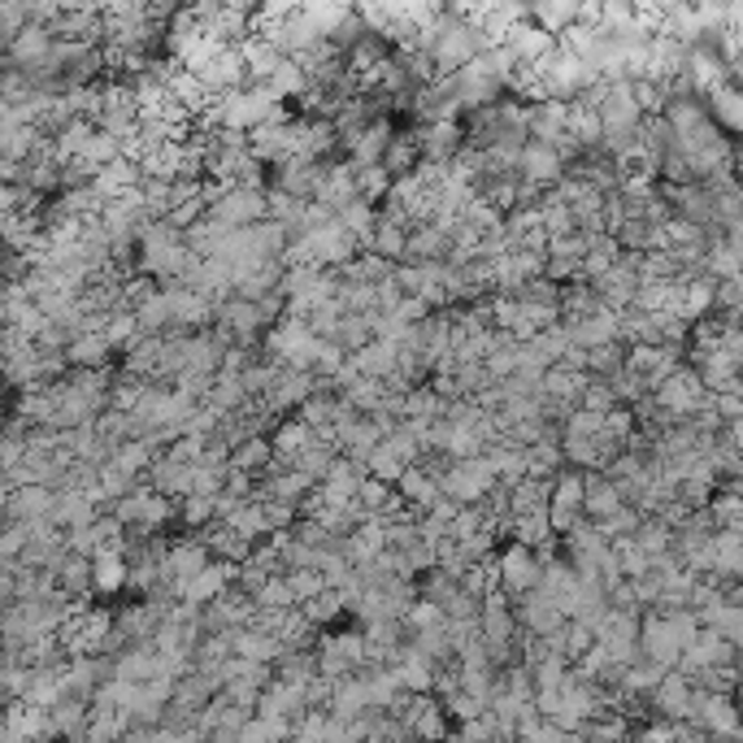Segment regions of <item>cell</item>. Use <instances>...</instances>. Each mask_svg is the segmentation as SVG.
Here are the masks:
<instances>
[{
	"instance_id": "8992f818",
	"label": "cell",
	"mask_w": 743,
	"mask_h": 743,
	"mask_svg": "<svg viewBox=\"0 0 743 743\" xmlns=\"http://www.w3.org/2000/svg\"><path fill=\"white\" fill-rule=\"evenodd\" d=\"M561 179H565V161H561V152L548 149V144H535V140H526L522 152H518V183H526V188H535V192H552Z\"/></svg>"
},
{
	"instance_id": "4fadbf2b",
	"label": "cell",
	"mask_w": 743,
	"mask_h": 743,
	"mask_svg": "<svg viewBox=\"0 0 743 743\" xmlns=\"http://www.w3.org/2000/svg\"><path fill=\"white\" fill-rule=\"evenodd\" d=\"M274 465V456H270V444H265V435H252L244 444L231 448V456H227V470H235V474H244V479H261L265 470Z\"/></svg>"
},
{
	"instance_id": "cb8c5ba5",
	"label": "cell",
	"mask_w": 743,
	"mask_h": 743,
	"mask_svg": "<svg viewBox=\"0 0 743 743\" xmlns=\"http://www.w3.org/2000/svg\"><path fill=\"white\" fill-rule=\"evenodd\" d=\"M104 340L100 335H92V340H79L74 344V361H88V365H97V361H104Z\"/></svg>"
},
{
	"instance_id": "2e32d148",
	"label": "cell",
	"mask_w": 743,
	"mask_h": 743,
	"mask_svg": "<svg viewBox=\"0 0 743 743\" xmlns=\"http://www.w3.org/2000/svg\"><path fill=\"white\" fill-rule=\"evenodd\" d=\"M418 161H422V149H418V131H404V135H392V144L383 152V170H388V179H404V174H413L418 170Z\"/></svg>"
},
{
	"instance_id": "8fae6325",
	"label": "cell",
	"mask_w": 743,
	"mask_h": 743,
	"mask_svg": "<svg viewBox=\"0 0 743 743\" xmlns=\"http://www.w3.org/2000/svg\"><path fill=\"white\" fill-rule=\"evenodd\" d=\"M313 440H318V435H313V431H309L300 418H279V422H274V431L265 435L274 465H297V456L309 444H313Z\"/></svg>"
},
{
	"instance_id": "9c48e42d",
	"label": "cell",
	"mask_w": 743,
	"mask_h": 743,
	"mask_svg": "<svg viewBox=\"0 0 743 743\" xmlns=\"http://www.w3.org/2000/svg\"><path fill=\"white\" fill-rule=\"evenodd\" d=\"M717 665H735V644H726V640H717L713 631H700L692 644L683 647V656H679V674L683 679H695V674H704V670H717Z\"/></svg>"
},
{
	"instance_id": "6da1fadb",
	"label": "cell",
	"mask_w": 743,
	"mask_h": 743,
	"mask_svg": "<svg viewBox=\"0 0 743 743\" xmlns=\"http://www.w3.org/2000/svg\"><path fill=\"white\" fill-rule=\"evenodd\" d=\"M435 483H440V495H444L448 504L474 509V504H483L488 492L495 488V474L488 470L483 456H470V461H448L444 470L435 474Z\"/></svg>"
},
{
	"instance_id": "7402d4cb",
	"label": "cell",
	"mask_w": 743,
	"mask_h": 743,
	"mask_svg": "<svg viewBox=\"0 0 743 743\" xmlns=\"http://www.w3.org/2000/svg\"><path fill=\"white\" fill-rule=\"evenodd\" d=\"M288 588H292V595H297V609L300 604H309L313 595L327 592V583H322L318 570H292V574H288Z\"/></svg>"
},
{
	"instance_id": "d6986e66",
	"label": "cell",
	"mask_w": 743,
	"mask_h": 743,
	"mask_svg": "<svg viewBox=\"0 0 743 743\" xmlns=\"http://www.w3.org/2000/svg\"><path fill=\"white\" fill-rule=\"evenodd\" d=\"M174 522H183L188 531H204V526H213L218 522V495H183L179 504H174Z\"/></svg>"
},
{
	"instance_id": "5b68a950",
	"label": "cell",
	"mask_w": 743,
	"mask_h": 743,
	"mask_svg": "<svg viewBox=\"0 0 743 743\" xmlns=\"http://www.w3.org/2000/svg\"><path fill=\"white\" fill-rule=\"evenodd\" d=\"M318 388H322V383H318L313 374L279 365V370H274V379H270V388H265V396L257 400V404H265L274 418H288V413H292V409H300V404L313 396Z\"/></svg>"
},
{
	"instance_id": "52a82bcc",
	"label": "cell",
	"mask_w": 743,
	"mask_h": 743,
	"mask_svg": "<svg viewBox=\"0 0 743 743\" xmlns=\"http://www.w3.org/2000/svg\"><path fill=\"white\" fill-rule=\"evenodd\" d=\"M647 704H652V713H656V722H692V704H695V687L692 679H683L679 670H670L652 695H647Z\"/></svg>"
},
{
	"instance_id": "e0dca14e",
	"label": "cell",
	"mask_w": 743,
	"mask_h": 743,
	"mask_svg": "<svg viewBox=\"0 0 743 743\" xmlns=\"http://www.w3.org/2000/svg\"><path fill=\"white\" fill-rule=\"evenodd\" d=\"M274 679L304 692V687L318 679V661H313V652H283V656L274 661Z\"/></svg>"
},
{
	"instance_id": "ba28073f",
	"label": "cell",
	"mask_w": 743,
	"mask_h": 743,
	"mask_svg": "<svg viewBox=\"0 0 743 743\" xmlns=\"http://www.w3.org/2000/svg\"><path fill=\"white\" fill-rule=\"evenodd\" d=\"M227 588H235V565H227V561H209L197 579H188V583L174 592V600H179L183 609H204V604H213Z\"/></svg>"
},
{
	"instance_id": "5bb4252c",
	"label": "cell",
	"mask_w": 743,
	"mask_h": 743,
	"mask_svg": "<svg viewBox=\"0 0 743 743\" xmlns=\"http://www.w3.org/2000/svg\"><path fill=\"white\" fill-rule=\"evenodd\" d=\"M618 509H622L618 488H613L604 474H588V479H583V518H588V522H604V518L618 513Z\"/></svg>"
},
{
	"instance_id": "7a4b0ae2",
	"label": "cell",
	"mask_w": 743,
	"mask_h": 743,
	"mask_svg": "<svg viewBox=\"0 0 743 743\" xmlns=\"http://www.w3.org/2000/svg\"><path fill=\"white\" fill-rule=\"evenodd\" d=\"M652 404L670 418V422H687L692 413H700L704 404H709V392H704V383H700V374L687 370V365H679L670 379H661L652 392Z\"/></svg>"
},
{
	"instance_id": "603a6c76",
	"label": "cell",
	"mask_w": 743,
	"mask_h": 743,
	"mask_svg": "<svg viewBox=\"0 0 743 743\" xmlns=\"http://www.w3.org/2000/svg\"><path fill=\"white\" fill-rule=\"evenodd\" d=\"M104 344H131V340H140V327H135V313H118V318H109V327H104V335H100Z\"/></svg>"
},
{
	"instance_id": "ac0fdd59",
	"label": "cell",
	"mask_w": 743,
	"mask_h": 743,
	"mask_svg": "<svg viewBox=\"0 0 743 743\" xmlns=\"http://www.w3.org/2000/svg\"><path fill=\"white\" fill-rule=\"evenodd\" d=\"M335 461H340L335 444H327V440H313V444H309L297 456V465H292V470H300V474H304V479H309V483L318 488V483H322V479L331 474V465H335Z\"/></svg>"
},
{
	"instance_id": "ffe728a7",
	"label": "cell",
	"mask_w": 743,
	"mask_h": 743,
	"mask_svg": "<svg viewBox=\"0 0 743 743\" xmlns=\"http://www.w3.org/2000/svg\"><path fill=\"white\" fill-rule=\"evenodd\" d=\"M204 404L218 409V413H240V409H248L252 400H248L240 379H231V374H213V388H209V400H204Z\"/></svg>"
},
{
	"instance_id": "277c9868",
	"label": "cell",
	"mask_w": 743,
	"mask_h": 743,
	"mask_svg": "<svg viewBox=\"0 0 743 743\" xmlns=\"http://www.w3.org/2000/svg\"><path fill=\"white\" fill-rule=\"evenodd\" d=\"M495 579H500V592L509 595V604L531 595L540 583V556L531 548L509 544L504 552H495Z\"/></svg>"
},
{
	"instance_id": "9a60e30c",
	"label": "cell",
	"mask_w": 743,
	"mask_h": 743,
	"mask_svg": "<svg viewBox=\"0 0 743 743\" xmlns=\"http://www.w3.org/2000/svg\"><path fill=\"white\" fill-rule=\"evenodd\" d=\"M713 579H722V583H735L743 570V544L735 531H713Z\"/></svg>"
},
{
	"instance_id": "44dd1931",
	"label": "cell",
	"mask_w": 743,
	"mask_h": 743,
	"mask_svg": "<svg viewBox=\"0 0 743 743\" xmlns=\"http://www.w3.org/2000/svg\"><path fill=\"white\" fill-rule=\"evenodd\" d=\"M344 613H348L344 595L331 592V588H327L322 595H313L309 604H300V618H304L313 631H318V626H331V622H335V618H344Z\"/></svg>"
},
{
	"instance_id": "30bf717a",
	"label": "cell",
	"mask_w": 743,
	"mask_h": 743,
	"mask_svg": "<svg viewBox=\"0 0 743 743\" xmlns=\"http://www.w3.org/2000/svg\"><path fill=\"white\" fill-rule=\"evenodd\" d=\"M679 365H683L679 348H652V344H631L626 348V370L644 383L647 392H652L661 379H670Z\"/></svg>"
},
{
	"instance_id": "7c38bea8",
	"label": "cell",
	"mask_w": 743,
	"mask_h": 743,
	"mask_svg": "<svg viewBox=\"0 0 743 743\" xmlns=\"http://www.w3.org/2000/svg\"><path fill=\"white\" fill-rule=\"evenodd\" d=\"M396 495L404 500V509L426 513V509L440 504V483H435V474H426L422 465H409V470L396 479Z\"/></svg>"
},
{
	"instance_id": "d4e9b609",
	"label": "cell",
	"mask_w": 743,
	"mask_h": 743,
	"mask_svg": "<svg viewBox=\"0 0 743 743\" xmlns=\"http://www.w3.org/2000/svg\"><path fill=\"white\" fill-rule=\"evenodd\" d=\"M518 743H565V731H556L552 722H540L531 735H522Z\"/></svg>"
},
{
	"instance_id": "3957f363",
	"label": "cell",
	"mask_w": 743,
	"mask_h": 743,
	"mask_svg": "<svg viewBox=\"0 0 743 743\" xmlns=\"http://www.w3.org/2000/svg\"><path fill=\"white\" fill-rule=\"evenodd\" d=\"M204 218H213L227 231H244L265 222V188H227L222 197L204 209Z\"/></svg>"
}]
</instances>
